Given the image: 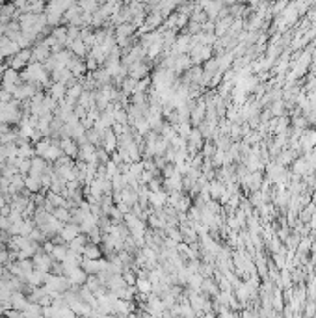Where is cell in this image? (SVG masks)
Returning <instances> with one entry per match:
<instances>
[{
	"instance_id": "5b68a950",
	"label": "cell",
	"mask_w": 316,
	"mask_h": 318,
	"mask_svg": "<svg viewBox=\"0 0 316 318\" xmlns=\"http://www.w3.org/2000/svg\"><path fill=\"white\" fill-rule=\"evenodd\" d=\"M60 147H62L63 155L71 156V158L78 156V141H75V138H71V136H62Z\"/></svg>"
},
{
	"instance_id": "3957f363",
	"label": "cell",
	"mask_w": 316,
	"mask_h": 318,
	"mask_svg": "<svg viewBox=\"0 0 316 318\" xmlns=\"http://www.w3.org/2000/svg\"><path fill=\"white\" fill-rule=\"evenodd\" d=\"M65 275H67V279L71 281V285H73V287H80V285H84L86 279H88V272H86L82 266H75V268H71Z\"/></svg>"
},
{
	"instance_id": "5bb4252c",
	"label": "cell",
	"mask_w": 316,
	"mask_h": 318,
	"mask_svg": "<svg viewBox=\"0 0 316 318\" xmlns=\"http://www.w3.org/2000/svg\"><path fill=\"white\" fill-rule=\"evenodd\" d=\"M210 190H212V197H218V195L222 194V184H220V182H212V184H210Z\"/></svg>"
},
{
	"instance_id": "52a82bcc",
	"label": "cell",
	"mask_w": 316,
	"mask_h": 318,
	"mask_svg": "<svg viewBox=\"0 0 316 318\" xmlns=\"http://www.w3.org/2000/svg\"><path fill=\"white\" fill-rule=\"evenodd\" d=\"M65 93H67V84H65V82H58V80H56L54 84L50 86V97L56 99L58 102L65 99Z\"/></svg>"
},
{
	"instance_id": "4fadbf2b",
	"label": "cell",
	"mask_w": 316,
	"mask_h": 318,
	"mask_svg": "<svg viewBox=\"0 0 316 318\" xmlns=\"http://www.w3.org/2000/svg\"><path fill=\"white\" fill-rule=\"evenodd\" d=\"M151 199H153V203L156 205V207H162V205H164V194L154 192V194H151Z\"/></svg>"
},
{
	"instance_id": "8992f818",
	"label": "cell",
	"mask_w": 316,
	"mask_h": 318,
	"mask_svg": "<svg viewBox=\"0 0 316 318\" xmlns=\"http://www.w3.org/2000/svg\"><path fill=\"white\" fill-rule=\"evenodd\" d=\"M24 188H26V192H28V194H38L39 190H41V177H36V175H30V173H28V175H26V177H24Z\"/></svg>"
},
{
	"instance_id": "2e32d148",
	"label": "cell",
	"mask_w": 316,
	"mask_h": 318,
	"mask_svg": "<svg viewBox=\"0 0 316 318\" xmlns=\"http://www.w3.org/2000/svg\"><path fill=\"white\" fill-rule=\"evenodd\" d=\"M138 287H139V290H141V292H149V288H151V283H149V281H141V279H139L138 281Z\"/></svg>"
},
{
	"instance_id": "7a4b0ae2",
	"label": "cell",
	"mask_w": 316,
	"mask_h": 318,
	"mask_svg": "<svg viewBox=\"0 0 316 318\" xmlns=\"http://www.w3.org/2000/svg\"><path fill=\"white\" fill-rule=\"evenodd\" d=\"M30 62H32V50H28V48H21L15 56H11V60H9V67L21 71V69H24Z\"/></svg>"
},
{
	"instance_id": "ac0fdd59",
	"label": "cell",
	"mask_w": 316,
	"mask_h": 318,
	"mask_svg": "<svg viewBox=\"0 0 316 318\" xmlns=\"http://www.w3.org/2000/svg\"><path fill=\"white\" fill-rule=\"evenodd\" d=\"M6 203H8V199H6V195H4V192L0 190V209H2V207H4Z\"/></svg>"
},
{
	"instance_id": "6da1fadb",
	"label": "cell",
	"mask_w": 316,
	"mask_h": 318,
	"mask_svg": "<svg viewBox=\"0 0 316 318\" xmlns=\"http://www.w3.org/2000/svg\"><path fill=\"white\" fill-rule=\"evenodd\" d=\"M32 263H34V268L43 272H50L52 270V264H54V259L50 257V253H46L43 249H38L34 257H32Z\"/></svg>"
},
{
	"instance_id": "e0dca14e",
	"label": "cell",
	"mask_w": 316,
	"mask_h": 318,
	"mask_svg": "<svg viewBox=\"0 0 316 318\" xmlns=\"http://www.w3.org/2000/svg\"><path fill=\"white\" fill-rule=\"evenodd\" d=\"M45 246H43V251L46 253H52V249H54V242H43Z\"/></svg>"
},
{
	"instance_id": "ba28073f",
	"label": "cell",
	"mask_w": 316,
	"mask_h": 318,
	"mask_svg": "<svg viewBox=\"0 0 316 318\" xmlns=\"http://www.w3.org/2000/svg\"><path fill=\"white\" fill-rule=\"evenodd\" d=\"M100 255H102V249L99 248V244L90 242V244H86L84 246L82 257H86V259H100Z\"/></svg>"
},
{
	"instance_id": "9a60e30c",
	"label": "cell",
	"mask_w": 316,
	"mask_h": 318,
	"mask_svg": "<svg viewBox=\"0 0 316 318\" xmlns=\"http://www.w3.org/2000/svg\"><path fill=\"white\" fill-rule=\"evenodd\" d=\"M123 279H125V283H127V285H134V283H136V279H134V275H132L131 272H125Z\"/></svg>"
},
{
	"instance_id": "9c48e42d",
	"label": "cell",
	"mask_w": 316,
	"mask_h": 318,
	"mask_svg": "<svg viewBox=\"0 0 316 318\" xmlns=\"http://www.w3.org/2000/svg\"><path fill=\"white\" fill-rule=\"evenodd\" d=\"M86 244H88V238H86L84 234H78V236H75L71 242H67V248H69L71 251H77V253H80V255H82Z\"/></svg>"
},
{
	"instance_id": "277c9868",
	"label": "cell",
	"mask_w": 316,
	"mask_h": 318,
	"mask_svg": "<svg viewBox=\"0 0 316 318\" xmlns=\"http://www.w3.org/2000/svg\"><path fill=\"white\" fill-rule=\"evenodd\" d=\"M58 234H60V238H62L65 244H67V242H71L75 236H78V234H80V225H78L77 222H73V224H71V222H67V224H63L62 231H60Z\"/></svg>"
},
{
	"instance_id": "8fae6325",
	"label": "cell",
	"mask_w": 316,
	"mask_h": 318,
	"mask_svg": "<svg viewBox=\"0 0 316 318\" xmlns=\"http://www.w3.org/2000/svg\"><path fill=\"white\" fill-rule=\"evenodd\" d=\"M52 214H54L58 220H62L63 224H67V222H73V214L69 212V207H54Z\"/></svg>"
},
{
	"instance_id": "7c38bea8",
	"label": "cell",
	"mask_w": 316,
	"mask_h": 318,
	"mask_svg": "<svg viewBox=\"0 0 316 318\" xmlns=\"http://www.w3.org/2000/svg\"><path fill=\"white\" fill-rule=\"evenodd\" d=\"M11 222H9L8 216H4V214H0V231H8Z\"/></svg>"
},
{
	"instance_id": "30bf717a",
	"label": "cell",
	"mask_w": 316,
	"mask_h": 318,
	"mask_svg": "<svg viewBox=\"0 0 316 318\" xmlns=\"http://www.w3.org/2000/svg\"><path fill=\"white\" fill-rule=\"evenodd\" d=\"M67 251H69V248H67L65 244H54V249H52L50 257L54 259L56 263H62L63 259L67 257Z\"/></svg>"
}]
</instances>
